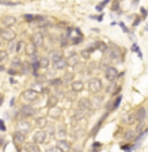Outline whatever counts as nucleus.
<instances>
[{"mask_svg":"<svg viewBox=\"0 0 148 152\" xmlns=\"http://www.w3.org/2000/svg\"><path fill=\"white\" fill-rule=\"evenodd\" d=\"M0 71H4V68H3V65H0Z\"/></svg>","mask_w":148,"mask_h":152,"instance_id":"5fc2aeb1","label":"nucleus"},{"mask_svg":"<svg viewBox=\"0 0 148 152\" xmlns=\"http://www.w3.org/2000/svg\"><path fill=\"white\" fill-rule=\"evenodd\" d=\"M15 31H14L12 28H4V30H1V34H0V37H1V39H4V41L7 42H11L15 39Z\"/></svg>","mask_w":148,"mask_h":152,"instance_id":"39448f33","label":"nucleus"},{"mask_svg":"<svg viewBox=\"0 0 148 152\" xmlns=\"http://www.w3.org/2000/svg\"><path fill=\"white\" fill-rule=\"evenodd\" d=\"M103 120H105V117H102L101 120L98 121V124H97V125H95V126L92 128V132H91V134H92V136H95V134H97V133H98V130H99V128H101V125H102V121H103Z\"/></svg>","mask_w":148,"mask_h":152,"instance_id":"f704fd0d","label":"nucleus"},{"mask_svg":"<svg viewBox=\"0 0 148 152\" xmlns=\"http://www.w3.org/2000/svg\"><path fill=\"white\" fill-rule=\"evenodd\" d=\"M57 148L60 149L61 152H68L71 149V142L70 141H67L65 139L64 140H59V141H57Z\"/></svg>","mask_w":148,"mask_h":152,"instance_id":"4468645a","label":"nucleus"},{"mask_svg":"<svg viewBox=\"0 0 148 152\" xmlns=\"http://www.w3.org/2000/svg\"><path fill=\"white\" fill-rule=\"evenodd\" d=\"M0 129L4 130V125H3V121H0Z\"/></svg>","mask_w":148,"mask_h":152,"instance_id":"3c124183","label":"nucleus"},{"mask_svg":"<svg viewBox=\"0 0 148 152\" xmlns=\"http://www.w3.org/2000/svg\"><path fill=\"white\" fill-rule=\"evenodd\" d=\"M56 134H57V137H59V140H64L65 139V136H67V130H65V126H59V129L56 130Z\"/></svg>","mask_w":148,"mask_h":152,"instance_id":"b1692460","label":"nucleus"},{"mask_svg":"<svg viewBox=\"0 0 148 152\" xmlns=\"http://www.w3.org/2000/svg\"><path fill=\"white\" fill-rule=\"evenodd\" d=\"M46 132H44L42 129H38L37 132L33 134V142L34 144H37V145H40V144H45V141H46Z\"/></svg>","mask_w":148,"mask_h":152,"instance_id":"7ed1b4c3","label":"nucleus"},{"mask_svg":"<svg viewBox=\"0 0 148 152\" xmlns=\"http://www.w3.org/2000/svg\"><path fill=\"white\" fill-rule=\"evenodd\" d=\"M103 96L102 95H94V98L90 99V103H91V107L94 109H98V107H101L102 103H103Z\"/></svg>","mask_w":148,"mask_h":152,"instance_id":"ddd939ff","label":"nucleus"},{"mask_svg":"<svg viewBox=\"0 0 148 152\" xmlns=\"http://www.w3.org/2000/svg\"><path fill=\"white\" fill-rule=\"evenodd\" d=\"M67 60L64 58V57H61L60 60H57V61H54L53 63V68L54 69H57V71H60V69H65L67 68Z\"/></svg>","mask_w":148,"mask_h":152,"instance_id":"f3484780","label":"nucleus"},{"mask_svg":"<svg viewBox=\"0 0 148 152\" xmlns=\"http://www.w3.org/2000/svg\"><path fill=\"white\" fill-rule=\"evenodd\" d=\"M88 90L91 92H94V94H98V92L101 91L103 87H102V82L98 77H92V79L88 80Z\"/></svg>","mask_w":148,"mask_h":152,"instance_id":"f03ea898","label":"nucleus"},{"mask_svg":"<svg viewBox=\"0 0 148 152\" xmlns=\"http://www.w3.org/2000/svg\"><path fill=\"white\" fill-rule=\"evenodd\" d=\"M45 80H46V79H45V76H37V82L38 83H40V82H45Z\"/></svg>","mask_w":148,"mask_h":152,"instance_id":"49530a36","label":"nucleus"},{"mask_svg":"<svg viewBox=\"0 0 148 152\" xmlns=\"http://www.w3.org/2000/svg\"><path fill=\"white\" fill-rule=\"evenodd\" d=\"M22 46H23V41H18L15 45V52L16 53H19V52L22 50Z\"/></svg>","mask_w":148,"mask_h":152,"instance_id":"58836bf2","label":"nucleus"},{"mask_svg":"<svg viewBox=\"0 0 148 152\" xmlns=\"http://www.w3.org/2000/svg\"><path fill=\"white\" fill-rule=\"evenodd\" d=\"M60 44H61V46H63V48L68 46V37H63V38H60Z\"/></svg>","mask_w":148,"mask_h":152,"instance_id":"ea45409f","label":"nucleus"},{"mask_svg":"<svg viewBox=\"0 0 148 152\" xmlns=\"http://www.w3.org/2000/svg\"><path fill=\"white\" fill-rule=\"evenodd\" d=\"M107 54H109V58H111V60H117V58H118V52H117L114 48L109 49V50H107Z\"/></svg>","mask_w":148,"mask_h":152,"instance_id":"c756f323","label":"nucleus"},{"mask_svg":"<svg viewBox=\"0 0 148 152\" xmlns=\"http://www.w3.org/2000/svg\"><path fill=\"white\" fill-rule=\"evenodd\" d=\"M46 152H61V151L57 148V147H51V148L46 149Z\"/></svg>","mask_w":148,"mask_h":152,"instance_id":"79ce46f5","label":"nucleus"},{"mask_svg":"<svg viewBox=\"0 0 148 152\" xmlns=\"http://www.w3.org/2000/svg\"><path fill=\"white\" fill-rule=\"evenodd\" d=\"M64 96H65V98L68 99V101H73V99L76 98V92H75V91H72V90H70V91L67 92V94L64 95Z\"/></svg>","mask_w":148,"mask_h":152,"instance_id":"c9c22d12","label":"nucleus"},{"mask_svg":"<svg viewBox=\"0 0 148 152\" xmlns=\"http://www.w3.org/2000/svg\"><path fill=\"white\" fill-rule=\"evenodd\" d=\"M61 80H63V83H72L73 82V73H71V72L65 73Z\"/></svg>","mask_w":148,"mask_h":152,"instance_id":"2f4dec72","label":"nucleus"},{"mask_svg":"<svg viewBox=\"0 0 148 152\" xmlns=\"http://www.w3.org/2000/svg\"><path fill=\"white\" fill-rule=\"evenodd\" d=\"M25 152H41V149L34 142H27L25 144Z\"/></svg>","mask_w":148,"mask_h":152,"instance_id":"aec40b11","label":"nucleus"},{"mask_svg":"<svg viewBox=\"0 0 148 152\" xmlns=\"http://www.w3.org/2000/svg\"><path fill=\"white\" fill-rule=\"evenodd\" d=\"M79 42H82V37H79V38H75V39H72V44H73V45H78Z\"/></svg>","mask_w":148,"mask_h":152,"instance_id":"c03bdc74","label":"nucleus"},{"mask_svg":"<svg viewBox=\"0 0 148 152\" xmlns=\"http://www.w3.org/2000/svg\"><path fill=\"white\" fill-rule=\"evenodd\" d=\"M82 132H83L82 129H78L76 132H73V137H75V139H79V137H80V134H82Z\"/></svg>","mask_w":148,"mask_h":152,"instance_id":"a19ab883","label":"nucleus"},{"mask_svg":"<svg viewBox=\"0 0 148 152\" xmlns=\"http://www.w3.org/2000/svg\"><path fill=\"white\" fill-rule=\"evenodd\" d=\"M61 114H63V110H61V109H59L57 106H54V107H49V115H51L52 118H54V120L60 118Z\"/></svg>","mask_w":148,"mask_h":152,"instance_id":"a211bd4d","label":"nucleus"},{"mask_svg":"<svg viewBox=\"0 0 148 152\" xmlns=\"http://www.w3.org/2000/svg\"><path fill=\"white\" fill-rule=\"evenodd\" d=\"M1 23L6 28H11L14 25H16V18L12 15H7V16H3L1 18Z\"/></svg>","mask_w":148,"mask_h":152,"instance_id":"9d476101","label":"nucleus"},{"mask_svg":"<svg viewBox=\"0 0 148 152\" xmlns=\"http://www.w3.org/2000/svg\"><path fill=\"white\" fill-rule=\"evenodd\" d=\"M57 103H59V98H57L56 95H51L48 98V106L49 107H54V106H57Z\"/></svg>","mask_w":148,"mask_h":152,"instance_id":"bb28decb","label":"nucleus"},{"mask_svg":"<svg viewBox=\"0 0 148 152\" xmlns=\"http://www.w3.org/2000/svg\"><path fill=\"white\" fill-rule=\"evenodd\" d=\"M121 101H122V96H121V95H118V96L116 98V101H113V103H111V110H116V109L120 106Z\"/></svg>","mask_w":148,"mask_h":152,"instance_id":"473e14b6","label":"nucleus"},{"mask_svg":"<svg viewBox=\"0 0 148 152\" xmlns=\"http://www.w3.org/2000/svg\"><path fill=\"white\" fill-rule=\"evenodd\" d=\"M114 87H116V84H114V83H113V84H110V86H109V87L106 88V92H111V91H113Z\"/></svg>","mask_w":148,"mask_h":152,"instance_id":"a18cd8bd","label":"nucleus"},{"mask_svg":"<svg viewBox=\"0 0 148 152\" xmlns=\"http://www.w3.org/2000/svg\"><path fill=\"white\" fill-rule=\"evenodd\" d=\"M124 139L128 140V141L136 139V132H135V130H132V129H128L125 133H124Z\"/></svg>","mask_w":148,"mask_h":152,"instance_id":"a878e982","label":"nucleus"},{"mask_svg":"<svg viewBox=\"0 0 148 152\" xmlns=\"http://www.w3.org/2000/svg\"><path fill=\"white\" fill-rule=\"evenodd\" d=\"M76 152H82V151H76Z\"/></svg>","mask_w":148,"mask_h":152,"instance_id":"6e6d98bb","label":"nucleus"},{"mask_svg":"<svg viewBox=\"0 0 148 152\" xmlns=\"http://www.w3.org/2000/svg\"><path fill=\"white\" fill-rule=\"evenodd\" d=\"M49 56H51V57H48V58H49V60H52L54 63V61L60 60L61 57H63V53H61L60 50H52L51 53H49Z\"/></svg>","mask_w":148,"mask_h":152,"instance_id":"412c9836","label":"nucleus"},{"mask_svg":"<svg viewBox=\"0 0 148 152\" xmlns=\"http://www.w3.org/2000/svg\"><path fill=\"white\" fill-rule=\"evenodd\" d=\"M35 125H37L38 129H44V128H46V126H48V121H46V118H45V117H40V118H37V120H35Z\"/></svg>","mask_w":148,"mask_h":152,"instance_id":"5701e85b","label":"nucleus"},{"mask_svg":"<svg viewBox=\"0 0 148 152\" xmlns=\"http://www.w3.org/2000/svg\"><path fill=\"white\" fill-rule=\"evenodd\" d=\"M44 42H45V38H44V34H42L41 31H37V33H34V34L32 35V44L34 45L35 48L42 46Z\"/></svg>","mask_w":148,"mask_h":152,"instance_id":"20e7f679","label":"nucleus"},{"mask_svg":"<svg viewBox=\"0 0 148 152\" xmlns=\"http://www.w3.org/2000/svg\"><path fill=\"white\" fill-rule=\"evenodd\" d=\"M16 132H21L23 133V134H27L29 132H30V122L29 121H19L18 124H16Z\"/></svg>","mask_w":148,"mask_h":152,"instance_id":"423d86ee","label":"nucleus"},{"mask_svg":"<svg viewBox=\"0 0 148 152\" xmlns=\"http://www.w3.org/2000/svg\"><path fill=\"white\" fill-rule=\"evenodd\" d=\"M65 60H67V65L68 66H76L79 64V56L76 53H71L70 57L65 58Z\"/></svg>","mask_w":148,"mask_h":152,"instance_id":"dca6fc26","label":"nucleus"},{"mask_svg":"<svg viewBox=\"0 0 148 152\" xmlns=\"http://www.w3.org/2000/svg\"><path fill=\"white\" fill-rule=\"evenodd\" d=\"M22 99L25 102H27V103H32V102H35L38 99V92L34 91L33 88H29V90H25V91L22 92Z\"/></svg>","mask_w":148,"mask_h":152,"instance_id":"f257e3e1","label":"nucleus"},{"mask_svg":"<svg viewBox=\"0 0 148 152\" xmlns=\"http://www.w3.org/2000/svg\"><path fill=\"white\" fill-rule=\"evenodd\" d=\"M0 44H1V42H0Z\"/></svg>","mask_w":148,"mask_h":152,"instance_id":"13d9d810","label":"nucleus"},{"mask_svg":"<svg viewBox=\"0 0 148 152\" xmlns=\"http://www.w3.org/2000/svg\"><path fill=\"white\" fill-rule=\"evenodd\" d=\"M88 53H90V52H88V50H87V49H86V50H84V52H82V56H84V57H86V58H87V57H88Z\"/></svg>","mask_w":148,"mask_h":152,"instance_id":"de8ad7c7","label":"nucleus"},{"mask_svg":"<svg viewBox=\"0 0 148 152\" xmlns=\"http://www.w3.org/2000/svg\"><path fill=\"white\" fill-rule=\"evenodd\" d=\"M25 141H26V134H23V133H21V132H15L12 134V142L16 147L23 145Z\"/></svg>","mask_w":148,"mask_h":152,"instance_id":"1a4fd4ad","label":"nucleus"},{"mask_svg":"<svg viewBox=\"0 0 148 152\" xmlns=\"http://www.w3.org/2000/svg\"><path fill=\"white\" fill-rule=\"evenodd\" d=\"M105 75H106V79L109 82H114L117 79V76H118V71L114 66H107L106 71H105Z\"/></svg>","mask_w":148,"mask_h":152,"instance_id":"0eeeda50","label":"nucleus"},{"mask_svg":"<svg viewBox=\"0 0 148 152\" xmlns=\"http://www.w3.org/2000/svg\"><path fill=\"white\" fill-rule=\"evenodd\" d=\"M8 73H11V75H15V73H16V71L11 68V69H8Z\"/></svg>","mask_w":148,"mask_h":152,"instance_id":"8fccbe9b","label":"nucleus"},{"mask_svg":"<svg viewBox=\"0 0 148 152\" xmlns=\"http://www.w3.org/2000/svg\"><path fill=\"white\" fill-rule=\"evenodd\" d=\"M122 122L126 124V125H133L136 122V117H135V113H128L126 115L122 117Z\"/></svg>","mask_w":148,"mask_h":152,"instance_id":"6ab92c4d","label":"nucleus"},{"mask_svg":"<svg viewBox=\"0 0 148 152\" xmlns=\"http://www.w3.org/2000/svg\"><path fill=\"white\" fill-rule=\"evenodd\" d=\"M11 66H12V69H18V68H21L22 66V60L19 58V57H15L12 60V63H11Z\"/></svg>","mask_w":148,"mask_h":152,"instance_id":"c85d7f7f","label":"nucleus"},{"mask_svg":"<svg viewBox=\"0 0 148 152\" xmlns=\"http://www.w3.org/2000/svg\"><path fill=\"white\" fill-rule=\"evenodd\" d=\"M78 107L79 110H82V111H88V110H91V103H90V99L88 98H82V99H79L78 102Z\"/></svg>","mask_w":148,"mask_h":152,"instance_id":"f8f14e48","label":"nucleus"},{"mask_svg":"<svg viewBox=\"0 0 148 152\" xmlns=\"http://www.w3.org/2000/svg\"><path fill=\"white\" fill-rule=\"evenodd\" d=\"M0 34H1V30H0Z\"/></svg>","mask_w":148,"mask_h":152,"instance_id":"4d7b16f0","label":"nucleus"},{"mask_svg":"<svg viewBox=\"0 0 148 152\" xmlns=\"http://www.w3.org/2000/svg\"><path fill=\"white\" fill-rule=\"evenodd\" d=\"M109 1H110V0H103V1H102V3L99 4V6H101V7H103V6H106V4L109 3Z\"/></svg>","mask_w":148,"mask_h":152,"instance_id":"09e8293b","label":"nucleus"},{"mask_svg":"<svg viewBox=\"0 0 148 152\" xmlns=\"http://www.w3.org/2000/svg\"><path fill=\"white\" fill-rule=\"evenodd\" d=\"M83 88H84V83L82 82V80H73L72 83H71V90L75 92H80L83 91Z\"/></svg>","mask_w":148,"mask_h":152,"instance_id":"2eb2a0df","label":"nucleus"},{"mask_svg":"<svg viewBox=\"0 0 148 152\" xmlns=\"http://www.w3.org/2000/svg\"><path fill=\"white\" fill-rule=\"evenodd\" d=\"M46 136H56V126L54 125H48V133H46Z\"/></svg>","mask_w":148,"mask_h":152,"instance_id":"72a5a7b5","label":"nucleus"},{"mask_svg":"<svg viewBox=\"0 0 148 152\" xmlns=\"http://www.w3.org/2000/svg\"><path fill=\"white\" fill-rule=\"evenodd\" d=\"M15 45H16V42H14V41H11L8 44V50H7V53H11V52H15Z\"/></svg>","mask_w":148,"mask_h":152,"instance_id":"4c0bfd02","label":"nucleus"},{"mask_svg":"<svg viewBox=\"0 0 148 152\" xmlns=\"http://www.w3.org/2000/svg\"><path fill=\"white\" fill-rule=\"evenodd\" d=\"M25 19L27 20V22H33L35 19V16H33V15H25Z\"/></svg>","mask_w":148,"mask_h":152,"instance_id":"37998d69","label":"nucleus"},{"mask_svg":"<svg viewBox=\"0 0 148 152\" xmlns=\"http://www.w3.org/2000/svg\"><path fill=\"white\" fill-rule=\"evenodd\" d=\"M49 84L53 86L54 88H59V87L63 86V80H61V77H54V79H52L51 82H49Z\"/></svg>","mask_w":148,"mask_h":152,"instance_id":"cd10ccee","label":"nucleus"},{"mask_svg":"<svg viewBox=\"0 0 148 152\" xmlns=\"http://www.w3.org/2000/svg\"><path fill=\"white\" fill-rule=\"evenodd\" d=\"M23 73H30L32 72V64L30 63H22V66H21Z\"/></svg>","mask_w":148,"mask_h":152,"instance_id":"7c9ffc66","label":"nucleus"},{"mask_svg":"<svg viewBox=\"0 0 148 152\" xmlns=\"http://www.w3.org/2000/svg\"><path fill=\"white\" fill-rule=\"evenodd\" d=\"M118 8V3H114V6H113V10H117Z\"/></svg>","mask_w":148,"mask_h":152,"instance_id":"603ef678","label":"nucleus"},{"mask_svg":"<svg viewBox=\"0 0 148 152\" xmlns=\"http://www.w3.org/2000/svg\"><path fill=\"white\" fill-rule=\"evenodd\" d=\"M49 64H51V60L48 58V57H41L40 60H38V65H40V68H48L49 66Z\"/></svg>","mask_w":148,"mask_h":152,"instance_id":"393cba45","label":"nucleus"},{"mask_svg":"<svg viewBox=\"0 0 148 152\" xmlns=\"http://www.w3.org/2000/svg\"><path fill=\"white\" fill-rule=\"evenodd\" d=\"M26 53H27L29 57L35 56V54H37V48H35L33 44H27L26 45Z\"/></svg>","mask_w":148,"mask_h":152,"instance_id":"4be33fe9","label":"nucleus"},{"mask_svg":"<svg viewBox=\"0 0 148 152\" xmlns=\"http://www.w3.org/2000/svg\"><path fill=\"white\" fill-rule=\"evenodd\" d=\"M7 58H8V53H7V50L0 52V63H4Z\"/></svg>","mask_w":148,"mask_h":152,"instance_id":"e433bc0d","label":"nucleus"},{"mask_svg":"<svg viewBox=\"0 0 148 152\" xmlns=\"http://www.w3.org/2000/svg\"><path fill=\"white\" fill-rule=\"evenodd\" d=\"M3 103V96H1V95H0V104Z\"/></svg>","mask_w":148,"mask_h":152,"instance_id":"864d4df0","label":"nucleus"},{"mask_svg":"<svg viewBox=\"0 0 148 152\" xmlns=\"http://www.w3.org/2000/svg\"><path fill=\"white\" fill-rule=\"evenodd\" d=\"M135 117H136L137 124H144L145 122V118H147V110H145V107L137 109V111L135 113Z\"/></svg>","mask_w":148,"mask_h":152,"instance_id":"9b49d317","label":"nucleus"},{"mask_svg":"<svg viewBox=\"0 0 148 152\" xmlns=\"http://www.w3.org/2000/svg\"><path fill=\"white\" fill-rule=\"evenodd\" d=\"M34 113H35V110L32 104H25V106H22V109H21V115H22L23 118L33 117Z\"/></svg>","mask_w":148,"mask_h":152,"instance_id":"6e6552de","label":"nucleus"}]
</instances>
